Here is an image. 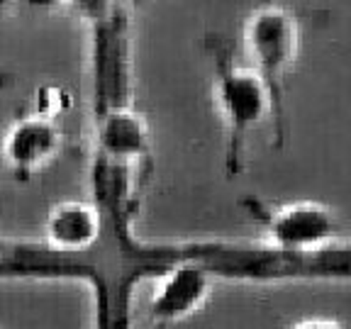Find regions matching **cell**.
Returning <instances> with one entry per match:
<instances>
[{"instance_id": "cell-1", "label": "cell", "mask_w": 351, "mask_h": 329, "mask_svg": "<svg viewBox=\"0 0 351 329\" xmlns=\"http://www.w3.org/2000/svg\"><path fill=\"white\" fill-rule=\"evenodd\" d=\"M208 54L213 59L215 100L225 122V166L227 173L237 175L244 166L249 134L271 117V103L256 73L234 59L230 42L210 34Z\"/></svg>"}, {"instance_id": "cell-2", "label": "cell", "mask_w": 351, "mask_h": 329, "mask_svg": "<svg viewBox=\"0 0 351 329\" xmlns=\"http://www.w3.org/2000/svg\"><path fill=\"white\" fill-rule=\"evenodd\" d=\"M298 20L283 5H263L249 15L244 25V47L249 54V69L266 88L271 103V120L278 144L285 139V81L298 54Z\"/></svg>"}, {"instance_id": "cell-3", "label": "cell", "mask_w": 351, "mask_h": 329, "mask_svg": "<svg viewBox=\"0 0 351 329\" xmlns=\"http://www.w3.org/2000/svg\"><path fill=\"white\" fill-rule=\"evenodd\" d=\"M252 215L261 219L266 244L280 252H315L339 241V222L329 208L317 203H293L261 208L249 203Z\"/></svg>"}, {"instance_id": "cell-4", "label": "cell", "mask_w": 351, "mask_h": 329, "mask_svg": "<svg viewBox=\"0 0 351 329\" xmlns=\"http://www.w3.org/2000/svg\"><path fill=\"white\" fill-rule=\"evenodd\" d=\"M213 280L203 266L186 258L178 244H173V263L156 276V288L149 302L152 327L169 329L197 313L213 293Z\"/></svg>"}, {"instance_id": "cell-5", "label": "cell", "mask_w": 351, "mask_h": 329, "mask_svg": "<svg viewBox=\"0 0 351 329\" xmlns=\"http://www.w3.org/2000/svg\"><path fill=\"white\" fill-rule=\"evenodd\" d=\"M64 147V130L54 117V110L37 108L17 117L0 144L3 159L15 178L27 181L54 159Z\"/></svg>"}, {"instance_id": "cell-6", "label": "cell", "mask_w": 351, "mask_h": 329, "mask_svg": "<svg viewBox=\"0 0 351 329\" xmlns=\"http://www.w3.org/2000/svg\"><path fill=\"white\" fill-rule=\"evenodd\" d=\"M105 236V215L95 203L66 200L49 210L44 222L47 249L59 258H78L98 249Z\"/></svg>"}, {"instance_id": "cell-7", "label": "cell", "mask_w": 351, "mask_h": 329, "mask_svg": "<svg viewBox=\"0 0 351 329\" xmlns=\"http://www.w3.org/2000/svg\"><path fill=\"white\" fill-rule=\"evenodd\" d=\"M149 151L147 125L132 105L95 112V161L134 171Z\"/></svg>"}, {"instance_id": "cell-8", "label": "cell", "mask_w": 351, "mask_h": 329, "mask_svg": "<svg viewBox=\"0 0 351 329\" xmlns=\"http://www.w3.org/2000/svg\"><path fill=\"white\" fill-rule=\"evenodd\" d=\"M295 329H344V327L337 322H329V319H310V322L298 324Z\"/></svg>"}, {"instance_id": "cell-9", "label": "cell", "mask_w": 351, "mask_h": 329, "mask_svg": "<svg viewBox=\"0 0 351 329\" xmlns=\"http://www.w3.org/2000/svg\"><path fill=\"white\" fill-rule=\"evenodd\" d=\"M0 222H3V210H0Z\"/></svg>"}]
</instances>
